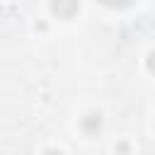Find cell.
I'll list each match as a JSON object with an SVG mask.
<instances>
[{
	"instance_id": "6da1fadb",
	"label": "cell",
	"mask_w": 155,
	"mask_h": 155,
	"mask_svg": "<svg viewBox=\"0 0 155 155\" xmlns=\"http://www.w3.org/2000/svg\"><path fill=\"white\" fill-rule=\"evenodd\" d=\"M51 12L58 19H73L80 12V0H51Z\"/></svg>"
},
{
	"instance_id": "7a4b0ae2",
	"label": "cell",
	"mask_w": 155,
	"mask_h": 155,
	"mask_svg": "<svg viewBox=\"0 0 155 155\" xmlns=\"http://www.w3.org/2000/svg\"><path fill=\"white\" fill-rule=\"evenodd\" d=\"M102 5H107V7H126V5H131L133 0H99Z\"/></svg>"
},
{
	"instance_id": "3957f363",
	"label": "cell",
	"mask_w": 155,
	"mask_h": 155,
	"mask_svg": "<svg viewBox=\"0 0 155 155\" xmlns=\"http://www.w3.org/2000/svg\"><path fill=\"white\" fill-rule=\"evenodd\" d=\"M148 68H150V70L155 73V51H153V53L148 56Z\"/></svg>"
},
{
	"instance_id": "277c9868",
	"label": "cell",
	"mask_w": 155,
	"mask_h": 155,
	"mask_svg": "<svg viewBox=\"0 0 155 155\" xmlns=\"http://www.w3.org/2000/svg\"><path fill=\"white\" fill-rule=\"evenodd\" d=\"M44 155H63V153H61V150H46Z\"/></svg>"
}]
</instances>
